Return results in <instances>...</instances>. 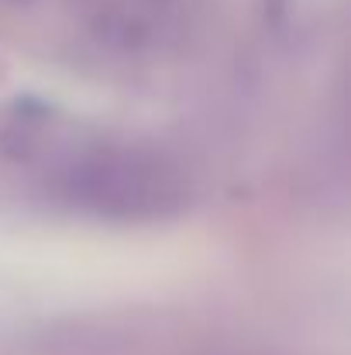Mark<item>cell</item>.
<instances>
[{"label":"cell","instance_id":"cell-1","mask_svg":"<svg viewBox=\"0 0 351 355\" xmlns=\"http://www.w3.org/2000/svg\"><path fill=\"white\" fill-rule=\"evenodd\" d=\"M73 200L100 211V214H162L179 204L183 190L176 176L152 155L124 152V148H97L69 169Z\"/></svg>","mask_w":351,"mask_h":355}]
</instances>
